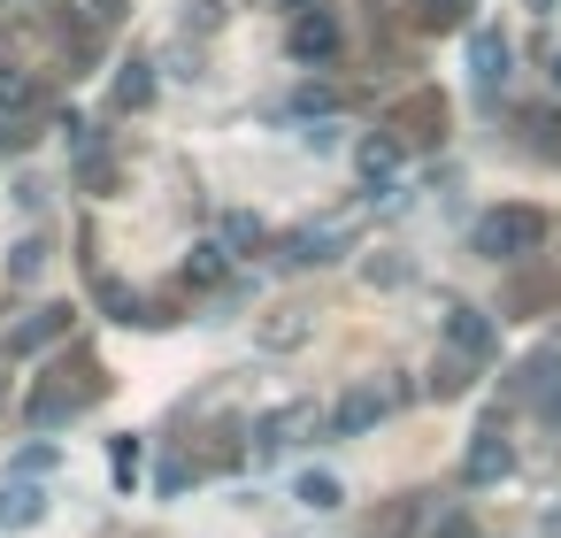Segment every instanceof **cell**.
<instances>
[{
    "label": "cell",
    "instance_id": "30bf717a",
    "mask_svg": "<svg viewBox=\"0 0 561 538\" xmlns=\"http://www.w3.org/2000/svg\"><path fill=\"white\" fill-rule=\"evenodd\" d=\"M32 108H39V78L0 62V116H32Z\"/></svg>",
    "mask_w": 561,
    "mask_h": 538
},
{
    "label": "cell",
    "instance_id": "5bb4252c",
    "mask_svg": "<svg viewBox=\"0 0 561 538\" xmlns=\"http://www.w3.org/2000/svg\"><path fill=\"white\" fill-rule=\"evenodd\" d=\"M300 339H308V316H300V308H277V316L262 323V346H300Z\"/></svg>",
    "mask_w": 561,
    "mask_h": 538
},
{
    "label": "cell",
    "instance_id": "9c48e42d",
    "mask_svg": "<svg viewBox=\"0 0 561 538\" xmlns=\"http://www.w3.org/2000/svg\"><path fill=\"white\" fill-rule=\"evenodd\" d=\"M293 500H300V507H316V515H331V507H346V484H339L331 469H308V477L293 484Z\"/></svg>",
    "mask_w": 561,
    "mask_h": 538
},
{
    "label": "cell",
    "instance_id": "83f0119b",
    "mask_svg": "<svg viewBox=\"0 0 561 538\" xmlns=\"http://www.w3.org/2000/svg\"><path fill=\"white\" fill-rule=\"evenodd\" d=\"M530 9H538V16H546V9H553V0H530Z\"/></svg>",
    "mask_w": 561,
    "mask_h": 538
},
{
    "label": "cell",
    "instance_id": "4fadbf2b",
    "mask_svg": "<svg viewBox=\"0 0 561 538\" xmlns=\"http://www.w3.org/2000/svg\"><path fill=\"white\" fill-rule=\"evenodd\" d=\"M154 101V70L147 62H124V78H116V108H147Z\"/></svg>",
    "mask_w": 561,
    "mask_h": 538
},
{
    "label": "cell",
    "instance_id": "d6986e66",
    "mask_svg": "<svg viewBox=\"0 0 561 538\" xmlns=\"http://www.w3.org/2000/svg\"><path fill=\"white\" fill-rule=\"evenodd\" d=\"M62 323H70V316H62V308H47V316H32V323L16 331V346H47V339H55Z\"/></svg>",
    "mask_w": 561,
    "mask_h": 538
},
{
    "label": "cell",
    "instance_id": "9a60e30c",
    "mask_svg": "<svg viewBox=\"0 0 561 538\" xmlns=\"http://www.w3.org/2000/svg\"><path fill=\"white\" fill-rule=\"evenodd\" d=\"M523 131H530L538 154H561V116L553 108H523Z\"/></svg>",
    "mask_w": 561,
    "mask_h": 538
},
{
    "label": "cell",
    "instance_id": "ba28073f",
    "mask_svg": "<svg viewBox=\"0 0 561 538\" xmlns=\"http://www.w3.org/2000/svg\"><path fill=\"white\" fill-rule=\"evenodd\" d=\"M469 70H477V85L492 93V85L507 78V39H500V32H469Z\"/></svg>",
    "mask_w": 561,
    "mask_h": 538
},
{
    "label": "cell",
    "instance_id": "6da1fadb",
    "mask_svg": "<svg viewBox=\"0 0 561 538\" xmlns=\"http://www.w3.org/2000/svg\"><path fill=\"white\" fill-rule=\"evenodd\" d=\"M546 231H553V224H546L538 208H492V216L477 224V254H484V262H523V254L546 247Z\"/></svg>",
    "mask_w": 561,
    "mask_h": 538
},
{
    "label": "cell",
    "instance_id": "7a4b0ae2",
    "mask_svg": "<svg viewBox=\"0 0 561 538\" xmlns=\"http://www.w3.org/2000/svg\"><path fill=\"white\" fill-rule=\"evenodd\" d=\"M316 423H323L316 400H285V408H270V415L254 423V446H262V454H285V446H300Z\"/></svg>",
    "mask_w": 561,
    "mask_h": 538
},
{
    "label": "cell",
    "instance_id": "5b68a950",
    "mask_svg": "<svg viewBox=\"0 0 561 538\" xmlns=\"http://www.w3.org/2000/svg\"><path fill=\"white\" fill-rule=\"evenodd\" d=\"M507 469H515V446H507L500 431H477L469 454H461V477H469V484H500Z\"/></svg>",
    "mask_w": 561,
    "mask_h": 538
},
{
    "label": "cell",
    "instance_id": "ffe728a7",
    "mask_svg": "<svg viewBox=\"0 0 561 538\" xmlns=\"http://www.w3.org/2000/svg\"><path fill=\"white\" fill-rule=\"evenodd\" d=\"M224 24V0H185V32H216Z\"/></svg>",
    "mask_w": 561,
    "mask_h": 538
},
{
    "label": "cell",
    "instance_id": "603a6c76",
    "mask_svg": "<svg viewBox=\"0 0 561 538\" xmlns=\"http://www.w3.org/2000/svg\"><path fill=\"white\" fill-rule=\"evenodd\" d=\"M431 538H477V523H469V515H461V507H446V515H438V523H431Z\"/></svg>",
    "mask_w": 561,
    "mask_h": 538
},
{
    "label": "cell",
    "instance_id": "44dd1931",
    "mask_svg": "<svg viewBox=\"0 0 561 538\" xmlns=\"http://www.w3.org/2000/svg\"><path fill=\"white\" fill-rule=\"evenodd\" d=\"M477 0H423V24H461Z\"/></svg>",
    "mask_w": 561,
    "mask_h": 538
},
{
    "label": "cell",
    "instance_id": "e0dca14e",
    "mask_svg": "<svg viewBox=\"0 0 561 538\" xmlns=\"http://www.w3.org/2000/svg\"><path fill=\"white\" fill-rule=\"evenodd\" d=\"M469 369H477V362H461V354H446V362L431 369V392H438V400H454V392L469 385Z\"/></svg>",
    "mask_w": 561,
    "mask_h": 538
},
{
    "label": "cell",
    "instance_id": "3957f363",
    "mask_svg": "<svg viewBox=\"0 0 561 538\" xmlns=\"http://www.w3.org/2000/svg\"><path fill=\"white\" fill-rule=\"evenodd\" d=\"M446 346H454L461 362H492L500 331H492V316H484V308H446Z\"/></svg>",
    "mask_w": 561,
    "mask_h": 538
},
{
    "label": "cell",
    "instance_id": "cb8c5ba5",
    "mask_svg": "<svg viewBox=\"0 0 561 538\" xmlns=\"http://www.w3.org/2000/svg\"><path fill=\"white\" fill-rule=\"evenodd\" d=\"M16 469H24V477H39V469H55V446H24V454H16Z\"/></svg>",
    "mask_w": 561,
    "mask_h": 538
},
{
    "label": "cell",
    "instance_id": "8992f818",
    "mask_svg": "<svg viewBox=\"0 0 561 538\" xmlns=\"http://www.w3.org/2000/svg\"><path fill=\"white\" fill-rule=\"evenodd\" d=\"M377 415H385V392H377V385H354V392H346V400H339V408H331L323 423H331L339 438H354V431H369Z\"/></svg>",
    "mask_w": 561,
    "mask_h": 538
},
{
    "label": "cell",
    "instance_id": "d4e9b609",
    "mask_svg": "<svg viewBox=\"0 0 561 538\" xmlns=\"http://www.w3.org/2000/svg\"><path fill=\"white\" fill-rule=\"evenodd\" d=\"M538 415H546V423H561V385H546V392H538Z\"/></svg>",
    "mask_w": 561,
    "mask_h": 538
},
{
    "label": "cell",
    "instance_id": "277c9868",
    "mask_svg": "<svg viewBox=\"0 0 561 538\" xmlns=\"http://www.w3.org/2000/svg\"><path fill=\"white\" fill-rule=\"evenodd\" d=\"M285 47H293L300 62H331V55H339V16H331V9H300Z\"/></svg>",
    "mask_w": 561,
    "mask_h": 538
},
{
    "label": "cell",
    "instance_id": "7c38bea8",
    "mask_svg": "<svg viewBox=\"0 0 561 538\" xmlns=\"http://www.w3.org/2000/svg\"><path fill=\"white\" fill-rule=\"evenodd\" d=\"M231 277V247H193L185 254V285H224Z\"/></svg>",
    "mask_w": 561,
    "mask_h": 538
},
{
    "label": "cell",
    "instance_id": "4316f807",
    "mask_svg": "<svg viewBox=\"0 0 561 538\" xmlns=\"http://www.w3.org/2000/svg\"><path fill=\"white\" fill-rule=\"evenodd\" d=\"M553 93H561V55H553Z\"/></svg>",
    "mask_w": 561,
    "mask_h": 538
},
{
    "label": "cell",
    "instance_id": "484cf974",
    "mask_svg": "<svg viewBox=\"0 0 561 538\" xmlns=\"http://www.w3.org/2000/svg\"><path fill=\"white\" fill-rule=\"evenodd\" d=\"M285 9H293V16H300V9H316V0H285Z\"/></svg>",
    "mask_w": 561,
    "mask_h": 538
},
{
    "label": "cell",
    "instance_id": "52a82bcc",
    "mask_svg": "<svg viewBox=\"0 0 561 538\" xmlns=\"http://www.w3.org/2000/svg\"><path fill=\"white\" fill-rule=\"evenodd\" d=\"M39 515H47V492H39V484H24V477L0 484V530H32Z\"/></svg>",
    "mask_w": 561,
    "mask_h": 538
},
{
    "label": "cell",
    "instance_id": "8fae6325",
    "mask_svg": "<svg viewBox=\"0 0 561 538\" xmlns=\"http://www.w3.org/2000/svg\"><path fill=\"white\" fill-rule=\"evenodd\" d=\"M354 170H362L369 185H385V178L400 170V139H362V147H354Z\"/></svg>",
    "mask_w": 561,
    "mask_h": 538
},
{
    "label": "cell",
    "instance_id": "ac0fdd59",
    "mask_svg": "<svg viewBox=\"0 0 561 538\" xmlns=\"http://www.w3.org/2000/svg\"><path fill=\"white\" fill-rule=\"evenodd\" d=\"M108 469H116V484H139V469H147L139 438H116V446H108Z\"/></svg>",
    "mask_w": 561,
    "mask_h": 538
},
{
    "label": "cell",
    "instance_id": "2e32d148",
    "mask_svg": "<svg viewBox=\"0 0 561 538\" xmlns=\"http://www.w3.org/2000/svg\"><path fill=\"white\" fill-rule=\"evenodd\" d=\"M9 277H16V285H32V277H47V247H39V239H24V247H9Z\"/></svg>",
    "mask_w": 561,
    "mask_h": 538
},
{
    "label": "cell",
    "instance_id": "7402d4cb",
    "mask_svg": "<svg viewBox=\"0 0 561 538\" xmlns=\"http://www.w3.org/2000/svg\"><path fill=\"white\" fill-rule=\"evenodd\" d=\"M224 247H262V224H254V216H231V224H224Z\"/></svg>",
    "mask_w": 561,
    "mask_h": 538
}]
</instances>
